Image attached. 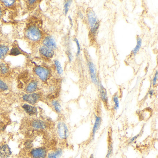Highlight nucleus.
<instances>
[{
	"mask_svg": "<svg viewBox=\"0 0 158 158\" xmlns=\"http://www.w3.org/2000/svg\"><path fill=\"white\" fill-rule=\"evenodd\" d=\"M154 89H149L148 91V94L149 95L150 97H152V96L154 95Z\"/></svg>",
	"mask_w": 158,
	"mask_h": 158,
	"instance_id": "obj_33",
	"label": "nucleus"
},
{
	"mask_svg": "<svg viewBox=\"0 0 158 158\" xmlns=\"http://www.w3.org/2000/svg\"><path fill=\"white\" fill-rule=\"evenodd\" d=\"M48 152L45 148H36L30 152V156L32 158H46Z\"/></svg>",
	"mask_w": 158,
	"mask_h": 158,
	"instance_id": "obj_5",
	"label": "nucleus"
},
{
	"mask_svg": "<svg viewBox=\"0 0 158 158\" xmlns=\"http://www.w3.org/2000/svg\"><path fill=\"white\" fill-rule=\"evenodd\" d=\"M43 44L45 47L51 49H56L57 48V44L55 39L52 36H48L45 38L43 41Z\"/></svg>",
	"mask_w": 158,
	"mask_h": 158,
	"instance_id": "obj_11",
	"label": "nucleus"
},
{
	"mask_svg": "<svg viewBox=\"0 0 158 158\" xmlns=\"http://www.w3.org/2000/svg\"><path fill=\"white\" fill-rule=\"evenodd\" d=\"M102 123V117L99 115L95 114V122H94L93 127H92V132H91V138L92 139H94L95 138L96 133L99 129L101 126Z\"/></svg>",
	"mask_w": 158,
	"mask_h": 158,
	"instance_id": "obj_8",
	"label": "nucleus"
},
{
	"mask_svg": "<svg viewBox=\"0 0 158 158\" xmlns=\"http://www.w3.org/2000/svg\"><path fill=\"white\" fill-rule=\"evenodd\" d=\"M9 72V68L4 64H0V74L6 75Z\"/></svg>",
	"mask_w": 158,
	"mask_h": 158,
	"instance_id": "obj_23",
	"label": "nucleus"
},
{
	"mask_svg": "<svg viewBox=\"0 0 158 158\" xmlns=\"http://www.w3.org/2000/svg\"><path fill=\"white\" fill-rule=\"evenodd\" d=\"M73 41L75 42L77 48V52L76 53L77 57H78L81 54V46H80V43H79V40L76 37L73 39Z\"/></svg>",
	"mask_w": 158,
	"mask_h": 158,
	"instance_id": "obj_24",
	"label": "nucleus"
},
{
	"mask_svg": "<svg viewBox=\"0 0 158 158\" xmlns=\"http://www.w3.org/2000/svg\"><path fill=\"white\" fill-rule=\"evenodd\" d=\"M4 126H5V123L2 121V119L0 118V130L4 128Z\"/></svg>",
	"mask_w": 158,
	"mask_h": 158,
	"instance_id": "obj_32",
	"label": "nucleus"
},
{
	"mask_svg": "<svg viewBox=\"0 0 158 158\" xmlns=\"http://www.w3.org/2000/svg\"><path fill=\"white\" fill-rule=\"evenodd\" d=\"M142 39L138 35L137 37V43L135 47L133 50H132V53L134 54V55H136L137 54L138 52L140 50V48H141V46H142Z\"/></svg>",
	"mask_w": 158,
	"mask_h": 158,
	"instance_id": "obj_17",
	"label": "nucleus"
},
{
	"mask_svg": "<svg viewBox=\"0 0 158 158\" xmlns=\"http://www.w3.org/2000/svg\"><path fill=\"white\" fill-rule=\"evenodd\" d=\"M78 16L81 19H83L84 18V15L81 12L79 11L78 13Z\"/></svg>",
	"mask_w": 158,
	"mask_h": 158,
	"instance_id": "obj_35",
	"label": "nucleus"
},
{
	"mask_svg": "<svg viewBox=\"0 0 158 158\" xmlns=\"http://www.w3.org/2000/svg\"><path fill=\"white\" fill-rule=\"evenodd\" d=\"M68 19H69V22H70V24H71V27H73V20L72 19V17L70 15L68 16Z\"/></svg>",
	"mask_w": 158,
	"mask_h": 158,
	"instance_id": "obj_34",
	"label": "nucleus"
},
{
	"mask_svg": "<svg viewBox=\"0 0 158 158\" xmlns=\"http://www.w3.org/2000/svg\"><path fill=\"white\" fill-rule=\"evenodd\" d=\"M87 19L90 33L96 35L100 26L99 20L95 12L90 9L87 12Z\"/></svg>",
	"mask_w": 158,
	"mask_h": 158,
	"instance_id": "obj_1",
	"label": "nucleus"
},
{
	"mask_svg": "<svg viewBox=\"0 0 158 158\" xmlns=\"http://www.w3.org/2000/svg\"><path fill=\"white\" fill-rule=\"evenodd\" d=\"M9 48L6 46H0V59H3L8 53Z\"/></svg>",
	"mask_w": 158,
	"mask_h": 158,
	"instance_id": "obj_21",
	"label": "nucleus"
},
{
	"mask_svg": "<svg viewBox=\"0 0 158 158\" xmlns=\"http://www.w3.org/2000/svg\"><path fill=\"white\" fill-rule=\"evenodd\" d=\"M72 2H73L72 1L69 0V1H66L64 2V15H66L68 14Z\"/></svg>",
	"mask_w": 158,
	"mask_h": 158,
	"instance_id": "obj_22",
	"label": "nucleus"
},
{
	"mask_svg": "<svg viewBox=\"0 0 158 158\" xmlns=\"http://www.w3.org/2000/svg\"><path fill=\"white\" fill-rule=\"evenodd\" d=\"M98 86L99 87L100 97L101 99L105 105H108V102H109V97H108L107 89L103 86L101 82H100Z\"/></svg>",
	"mask_w": 158,
	"mask_h": 158,
	"instance_id": "obj_9",
	"label": "nucleus"
},
{
	"mask_svg": "<svg viewBox=\"0 0 158 158\" xmlns=\"http://www.w3.org/2000/svg\"><path fill=\"white\" fill-rule=\"evenodd\" d=\"M54 64H55V68L58 74L59 75H62L63 74L64 71L60 63L58 60H55Z\"/></svg>",
	"mask_w": 158,
	"mask_h": 158,
	"instance_id": "obj_20",
	"label": "nucleus"
},
{
	"mask_svg": "<svg viewBox=\"0 0 158 158\" xmlns=\"http://www.w3.org/2000/svg\"><path fill=\"white\" fill-rule=\"evenodd\" d=\"M158 71L155 72V74L153 76V78L152 80V85L153 87H155L157 85V81H158Z\"/></svg>",
	"mask_w": 158,
	"mask_h": 158,
	"instance_id": "obj_27",
	"label": "nucleus"
},
{
	"mask_svg": "<svg viewBox=\"0 0 158 158\" xmlns=\"http://www.w3.org/2000/svg\"><path fill=\"white\" fill-rule=\"evenodd\" d=\"M57 133L59 139L61 140H66L69 136V129L65 122L60 121L57 125Z\"/></svg>",
	"mask_w": 158,
	"mask_h": 158,
	"instance_id": "obj_2",
	"label": "nucleus"
},
{
	"mask_svg": "<svg viewBox=\"0 0 158 158\" xmlns=\"http://www.w3.org/2000/svg\"><path fill=\"white\" fill-rule=\"evenodd\" d=\"M67 57H68V60L70 63L72 62L73 60V53L70 51H68L67 52Z\"/></svg>",
	"mask_w": 158,
	"mask_h": 158,
	"instance_id": "obj_31",
	"label": "nucleus"
},
{
	"mask_svg": "<svg viewBox=\"0 0 158 158\" xmlns=\"http://www.w3.org/2000/svg\"><path fill=\"white\" fill-rule=\"evenodd\" d=\"M63 154V150L62 148H58L48 153V158H60Z\"/></svg>",
	"mask_w": 158,
	"mask_h": 158,
	"instance_id": "obj_14",
	"label": "nucleus"
},
{
	"mask_svg": "<svg viewBox=\"0 0 158 158\" xmlns=\"http://www.w3.org/2000/svg\"><path fill=\"white\" fill-rule=\"evenodd\" d=\"M2 3L4 4L7 7H10V6H12L15 2V1H13V0H9V1H2Z\"/></svg>",
	"mask_w": 158,
	"mask_h": 158,
	"instance_id": "obj_30",
	"label": "nucleus"
},
{
	"mask_svg": "<svg viewBox=\"0 0 158 158\" xmlns=\"http://www.w3.org/2000/svg\"><path fill=\"white\" fill-rule=\"evenodd\" d=\"M35 73L43 81H46L49 78L50 76V72L47 68L38 66L35 68Z\"/></svg>",
	"mask_w": 158,
	"mask_h": 158,
	"instance_id": "obj_6",
	"label": "nucleus"
},
{
	"mask_svg": "<svg viewBox=\"0 0 158 158\" xmlns=\"http://www.w3.org/2000/svg\"><path fill=\"white\" fill-rule=\"evenodd\" d=\"M113 146L112 143L110 142L109 143V146H108V152H107V155H106V158H110L111 156L113 153Z\"/></svg>",
	"mask_w": 158,
	"mask_h": 158,
	"instance_id": "obj_25",
	"label": "nucleus"
},
{
	"mask_svg": "<svg viewBox=\"0 0 158 158\" xmlns=\"http://www.w3.org/2000/svg\"><path fill=\"white\" fill-rule=\"evenodd\" d=\"M112 102L114 103V110H118L120 108V102H119V96L117 93H116L113 96Z\"/></svg>",
	"mask_w": 158,
	"mask_h": 158,
	"instance_id": "obj_18",
	"label": "nucleus"
},
{
	"mask_svg": "<svg viewBox=\"0 0 158 158\" xmlns=\"http://www.w3.org/2000/svg\"><path fill=\"white\" fill-rule=\"evenodd\" d=\"M2 11L1 9L0 8V18L1 17L2 15Z\"/></svg>",
	"mask_w": 158,
	"mask_h": 158,
	"instance_id": "obj_36",
	"label": "nucleus"
},
{
	"mask_svg": "<svg viewBox=\"0 0 158 158\" xmlns=\"http://www.w3.org/2000/svg\"><path fill=\"white\" fill-rule=\"evenodd\" d=\"M40 95L38 93H33L24 95L23 99L29 104L34 105L40 100Z\"/></svg>",
	"mask_w": 158,
	"mask_h": 158,
	"instance_id": "obj_7",
	"label": "nucleus"
},
{
	"mask_svg": "<svg viewBox=\"0 0 158 158\" xmlns=\"http://www.w3.org/2000/svg\"><path fill=\"white\" fill-rule=\"evenodd\" d=\"M39 51L40 54H42L46 58L51 59L52 58L54 55V52L53 50L45 46L40 48Z\"/></svg>",
	"mask_w": 158,
	"mask_h": 158,
	"instance_id": "obj_12",
	"label": "nucleus"
},
{
	"mask_svg": "<svg viewBox=\"0 0 158 158\" xmlns=\"http://www.w3.org/2000/svg\"><path fill=\"white\" fill-rule=\"evenodd\" d=\"M51 104L54 110L57 113L60 114L62 112L61 105L60 103L58 101H52Z\"/></svg>",
	"mask_w": 158,
	"mask_h": 158,
	"instance_id": "obj_19",
	"label": "nucleus"
},
{
	"mask_svg": "<svg viewBox=\"0 0 158 158\" xmlns=\"http://www.w3.org/2000/svg\"><path fill=\"white\" fill-rule=\"evenodd\" d=\"M10 148L7 144L0 146V158H7L11 155Z\"/></svg>",
	"mask_w": 158,
	"mask_h": 158,
	"instance_id": "obj_10",
	"label": "nucleus"
},
{
	"mask_svg": "<svg viewBox=\"0 0 158 158\" xmlns=\"http://www.w3.org/2000/svg\"><path fill=\"white\" fill-rule=\"evenodd\" d=\"M38 88V83L36 81H32L27 87L26 91L28 94L34 93Z\"/></svg>",
	"mask_w": 158,
	"mask_h": 158,
	"instance_id": "obj_16",
	"label": "nucleus"
},
{
	"mask_svg": "<svg viewBox=\"0 0 158 158\" xmlns=\"http://www.w3.org/2000/svg\"><path fill=\"white\" fill-rule=\"evenodd\" d=\"M32 127L35 129H42L46 128V124L43 121L40 120H34L32 122Z\"/></svg>",
	"mask_w": 158,
	"mask_h": 158,
	"instance_id": "obj_15",
	"label": "nucleus"
},
{
	"mask_svg": "<svg viewBox=\"0 0 158 158\" xmlns=\"http://www.w3.org/2000/svg\"><path fill=\"white\" fill-rule=\"evenodd\" d=\"M10 54L12 55H19V54H21V51H20V50L18 48H16V47H14L12 49Z\"/></svg>",
	"mask_w": 158,
	"mask_h": 158,
	"instance_id": "obj_26",
	"label": "nucleus"
},
{
	"mask_svg": "<svg viewBox=\"0 0 158 158\" xmlns=\"http://www.w3.org/2000/svg\"><path fill=\"white\" fill-rule=\"evenodd\" d=\"M0 89L4 91L8 89V86L7 84L1 80H0Z\"/></svg>",
	"mask_w": 158,
	"mask_h": 158,
	"instance_id": "obj_29",
	"label": "nucleus"
},
{
	"mask_svg": "<svg viewBox=\"0 0 158 158\" xmlns=\"http://www.w3.org/2000/svg\"><path fill=\"white\" fill-rule=\"evenodd\" d=\"M26 35L30 40L37 41L41 39V34L40 30L35 26H31L27 30Z\"/></svg>",
	"mask_w": 158,
	"mask_h": 158,
	"instance_id": "obj_3",
	"label": "nucleus"
},
{
	"mask_svg": "<svg viewBox=\"0 0 158 158\" xmlns=\"http://www.w3.org/2000/svg\"><path fill=\"white\" fill-rule=\"evenodd\" d=\"M89 71V77L90 80L93 84L96 85H98L100 82L97 75V68L96 65L92 62L89 61L88 62Z\"/></svg>",
	"mask_w": 158,
	"mask_h": 158,
	"instance_id": "obj_4",
	"label": "nucleus"
},
{
	"mask_svg": "<svg viewBox=\"0 0 158 158\" xmlns=\"http://www.w3.org/2000/svg\"><path fill=\"white\" fill-rule=\"evenodd\" d=\"M23 108L25 111L29 115H34L37 114L38 111L37 108L30 104H24L23 106Z\"/></svg>",
	"mask_w": 158,
	"mask_h": 158,
	"instance_id": "obj_13",
	"label": "nucleus"
},
{
	"mask_svg": "<svg viewBox=\"0 0 158 158\" xmlns=\"http://www.w3.org/2000/svg\"><path fill=\"white\" fill-rule=\"evenodd\" d=\"M142 134V132H140L139 134H138V135H136L134 136L133 137L131 138L130 139H129L128 141V144H131L132 143H133V142H135L139 137V136Z\"/></svg>",
	"mask_w": 158,
	"mask_h": 158,
	"instance_id": "obj_28",
	"label": "nucleus"
}]
</instances>
